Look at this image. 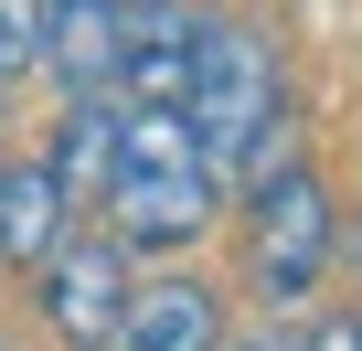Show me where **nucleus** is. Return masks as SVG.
Returning <instances> with one entry per match:
<instances>
[{"label":"nucleus","instance_id":"1","mask_svg":"<svg viewBox=\"0 0 362 351\" xmlns=\"http://www.w3.org/2000/svg\"><path fill=\"white\" fill-rule=\"evenodd\" d=\"M107 234L117 245H192L224 203L214 160L192 138V117L181 107H128L117 96V149H107Z\"/></svg>","mask_w":362,"mask_h":351},{"label":"nucleus","instance_id":"2","mask_svg":"<svg viewBox=\"0 0 362 351\" xmlns=\"http://www.w3.org/2000/svg\"><path fill=\"white\" fill-rule=\"evenodd\" d=\"M192 138L214 160V182H256L277 160V117H288V75L245 22H203V64H192Z\"/></svg>","mask_w":362,"mask_h":351},{"label":"nucleus","instance_id":"3","mask_svg":"<svg viewBox=\"0 0 362 351\" xmlns=\"http://www.w3.org/2000/svg\"><path fill=\"white\" fill-rule=\"evenodd\" d=\"M256 287L267 298H309L320 287V266H330V192H320V170L309 160H267L256 170Z\"/></svg>","mask_w":362,"mask_h":351},{"label":"nucleus","instance_id":"4","mask_svg":"<svg viewBox=\"0 0 362 351\" xmlns=\"http://www.w3.org/2000/svg\"><path fill=\"white\" fill-rule=\"evenodd\" d=\"M33 277H43L33 309H43V330H54L64 351H117V319H128V287H139L117 234H64Z\"/></svg>","mask_w":362,"mask_h":351},{"label":"nucleus","instance_id":"5","mask_svg":"<svg viewBox=\"0 0 362 351\" xmlns=\"http://www.w3.org/2000/svg\"><path fill=\"white\" fill-rule=\"evenodd\" d=\"M117 43H128L117 0H43V75L64 96H107L117 85Z\"/></svg>","mask_w":362,"mask_h":351},{"label":"nucleus","instance_id":"6","mask_svg":"<svg viewBox=\"0 0 362 351\" xmlns=\"http://www.w3.org/2000/svg\"><path fill=\"white\" fill-rule=\"evenodd\" d=\"M117 351H224V298L203 277H139L128 319H117Z\"/></svg>","mask_w":362,"mask_h":351},{"label":"nucleus","instance_id":"7","mask_svg":"<svg viewBox=\"0 0 362 351\" xmlns=\"http://www.w3.org/2000/svg\"><path fill=\"white\" fill-rule=\"evenodd\" d=\"M192 64H203V22L128 11V43H117V96L128 107H192Z\"/></svg>","mask_w":362,"mask_h":351},{"label":"nucleus","instance_id":"8","mask_svg":"<svg viewBox=\"0 0 362 351\" xmlns=\"http://www.w3.org/2000/svg\"><path fill=\"white\" fill-rule=\"evenodd\" d=\"M54 245H64V170L0 160V266H43Z\"/></svg>","mask_w":362,"mask_h":351},{"label":"nucleus","instance_id":"9","mask_svg":"<svg viewBox=\"0 0 362 351\" xmlns=\"http://www.w3.org/2000/svg\"><path fill=\"white\" fill-rule=\"evenodd\" d=\"M107 149H117V107H107V96H75L43 160L64 170V192H86V182H107Z\"/></svg>","mask_w":362,"mask_h":351},{"label":"nucleus","instance_id":"10","mask_svg":"<svg viewBox=\"0 0 362 351\" xmlns=\"http://www.w3.org/2000/svg\"><path fill=\"white\" fill-rule=\"evenodd\" d=\"M43 64V0H0V75Z\"/></svg>","mask_w":362,"mask_h":351},{"label":"nucleus","instance_id":"11","mask_svg":"<svg viewBox=\"0 0 362 351\" xmlns=\"http://www.w3.org/2000/svg\"><path fill=\"white\" fill-rule=\"evenodd\" d=\"M235 351H298V340H235Z\"/></svg>","mask_w":362,"mask_h":351},{"label":"nucleus","instance_id":"12","mask_svg":"<svg viewBox=\"0 0 362 351\" xmlns=\"http://www.w3.org/2000/svg\"><path fill=\"white\" fill-rule=\"evenodd\" d=\"M117 11H160V0H117Z\"/></svg>","mask_w":362,"mask_h":351}]
</instances>
